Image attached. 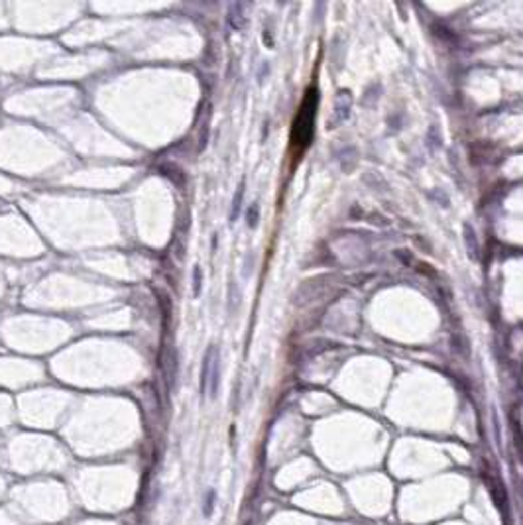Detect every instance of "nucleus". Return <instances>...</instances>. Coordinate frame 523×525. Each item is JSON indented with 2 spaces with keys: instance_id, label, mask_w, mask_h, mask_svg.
Wrapping results in <instances>:
<instances>
[{
  "instance_id": "1",
  "label": "nucleus",
  "mask_w": 523,
  "mask_h": 525,
  "mask_svg": "<svg viewBox=\"0 0 523 525\" xmlns=\"http://www.w3.org/2000/svg\"><path fill=\"white\" fill-rule=\"evenodd\" d=\"M317 103H319V92L315 87L305 92L303 103L299 106V112L293 120L291 128V148L293 151H305L311 144V138L315 132V112H317Z\"/></svg>"
},
{
  "instance_id": "2",
  "label": "nucleus",
  "mask_w": 523,
  "mask_h": 525,
  "mask_svg": "<svg viewBox=\"0 0 523 525\" xmlns=\"http://www.w3.org/2000/svg\"><path fill=\"white\" fill-rule=\"evenodd\" d=\"M219 390V352L214 346H210L203 360V370H201V393H209L210 397L217 395Z\"/></svg>"
},
{
  "instance_id": "3",
  "label": "nucleus",
  "mask_w": 523,
  "mask_h": 525,
  "mask_svg": "<svg viewBox=\"0 0 523 525\" xmlns=\"http://www.w3.org/2000/svg\"><path fill=\"white\" fill-rule=\"evenodd\" d=\"M214 500H217V494L214 490H209L207 496H205V504H203V515L205 517H210L212 511H214Z\"/></svg>"
},
{
  "instance_id": "4",
  "label": "nucleus",
  "mask_w": 523,
  "mask_h": 525,
  "mask_svg": "<svg viewBox=\"0 0 523 525\" xmlns=\"http://www.w3.org/2000/svg\"><path fill=\"white\" fill-rule=\"evenodd\" d=\"M242 195H244V187L240 185L238 193H236V199H234V207H232V221L238 217V210H240V203H242Z\"/></svg>"
},
{
  "instance_id": "5",
  "label": "nucleus",
  "mask_w": 523,
  "mask_h": 525,
  "mask_svg": "<svg viewBox=\"0 0 523 525\" xmlns=\"http://www.w3.org/2000/svg\"><path fill=\"white\" fill-rule=\"evenodd\" d=\"M256 223H258V207L252 205V209H250V212H248V225L256 226Z\"/></svg>"
},
{
  "instance_id": "6",
  "label": "nucleus",
  "mask_w": 523,
  "mask_h": 525,
  "mask_svg": "<svg viewBox=\"0 0 523 525\" xmlns=\"http://www.w3.org/2000/svg\"><path fill=\"white\" fill-rule=\"evenodd\" d=\"M193 284H195V295H199V293H201V270H199V268H195Z\"/></svg>"
}]
</instances>
